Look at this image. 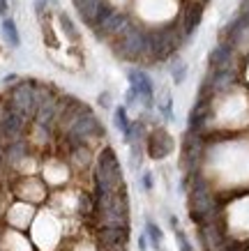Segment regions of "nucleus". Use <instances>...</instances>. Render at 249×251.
I'll return each instance as SVG.
<instances>
[{"label":"nucleus","mask_w":249,"mask_h":251,"mask_svg":"<svg viewBox=\"0 0 249 251\" xmlns=\"http://www.w3.org/2000/svg\"><path fill=\"white\" fill-rule=\"evenodd\" d=\"M127 191L122 166L118 161V154L111 145H104L95 157V168H92V194L95 198H104L109 194Z\"/></svg>","instance_id":"f257e3e1"},{"label":"nucleus","mask_w":249,"mask_h":251,"mask_svg":"<svg viewBox=\"0 0 249 251\" xmlns=\"http://www.w3.org/2000/svg\"><path fill=\"white\" fill-rule=\"evenodd\" d=\"M113 51L120 60H148V55H150V30H145L136 23H129L113 39Z\"/></svg>","instance_id":"f03ea898"},{"label":"nucleus","mask_w":249,"mask_h":251,"mask_svg":"<svg viewBox=\"0 0 249 251\" xmlns=\"http://www.w3.org/2000/svg\"><path fill=\"white\" fill-rule=\"evenodd\" d=\"M58 136H60L62 145H69V143H90L92 145V141H99V138L104 136V127L97 120V115L88 108L85 113H81L79 118H74V120L69 122Z\"/></svg>","instance_id":"7ed1b4c3"},{"label":"nucleus","mask_w":249,"mask_h":251,"mask_svg":"<svg viewBox=\"0 0 249 251\" xmlns=\"http://www.w3.org/2000/svg\"><path fill=\"white\" fill-rule=\"evenodd\" d=\"M95 212L92 219L102 224H129V198L127 191H118V194H109L104 198H95Z\"/></svg>","instance_id":"20e7f679"},{"label":"nucleus","mask_w":249,"mask_h":251,"mask_svg":"<svg viewBox=\"0 0 249 251\" xmlns=\"http://www.w3.org/2000/svg\"><path fill=\"white\" fill-rule=\"evenodd\" d=\"M2 101L7 108L32 120L37 113V81H16Z\"/></svg>","instance_id":"39448f33"},{"label":"nucleus","mask_w":249,"mask_h":251,"mask_svg":"<svg viewBox=\"0 0 249 251\" xmlns=\"http://www.w3.org/2000/svg\"><path fill=\"white\" fill-rule=\"evenodd\" d=\"M182 30L175 25H166V28H157L150 30V55L148 62H159V60H168L171 55L178 51V46L182 44Z\"/></svg>","instance_id":"423d86ee"},{"label":"nucleus","mask_w":249,"mask_h":251,"mask_svg":"<svg viewBox=\"0 0 249 251\" xmlns=\"http://www.w3.org/2000/svg\"><path fill=\"white\" fill-rule=\"evenodd\" d=\"M30 122L32 120H28L26 115L7 108L5 101H2V111H0V143L5 145L9 141H16V138H26Z\"/></svg>","instance_id":"0eeeda50"},{"label":"nucleus","mask_w":249,"mask_h":251,"mask_svg":"<svg viewBox=\"0 0 249 251\" xmlns=\"http://www.w3.org/2000/svg\"><path fill=\"white\" fill-rule=\"evenodd\" d=\"M129 235H132L129 224H102L95 233L99 247L104 251H127Z\"/></svg>","instance_id":"6e6552de"},{"label":"nucleus","mask_w":249,"mask_h":251,"mask_svg":"<svg viewBox=\"0 0 249 251\" xmlns=\"http://www.w3.org/2000/svg\"><path fill=\"white\" fill-rule=\"evenodd\" d=\"M32 159V143L30 138H16V141H9V143L2 145V168H9V171H19V168L26 164V161Z\"/></svg>","instance_id":"1a4fd4ad"},{"label":"nucleus","mask_w":249,"mask_h":251,"mask_svg":"<svg viewBox=\"0 0 249 251\" xmlns=\"http://www.w3.org/2000/svg\"><path fill=\"white\" fill-rule=\"evenodd\" d=\"M65 159L69 171L74 173H88L95 164V152L90 143H69L65 145Z\"/></svg>","instance_id":"9d476101"},{"label":"nucleus","mask_w":249,"mask_h":251,"mask_svg":"<svg viewBox=\"0 0 249 251\" xmlns=\"http://www.w3.org/2000/svg\"><path fill=\"white\" fill-rule=\"evenodd\" d=\"M127 81L129 85L136 90V95H138V101L143 104L145 111H150L152 106H155V85H152V78L148 72H143V69H127Z\"/></svg>","instance_id":"9b49d317"},{"label":"nucleus","mask_w":249,"mask_h":251,"mask_svg":"<svg viewBox=\"0 0 249 251\" xmlns=\"http://www.w3.org/2000/svg\"><path fill=\"white\" fill-rule=\"evenodd\" d=\"M173 138L171 134L164 129V127H157V129L148 131V136H145V152L150 159H166L168 154L173 152Z\"/></svg>","instance_id":"f8f14e48"},{"label":"nucleus","mask_w":249,"mask_h":251,"mask_svg":"<svg viewBox=\"0 0 249 251\" xmlns=\"http://www.w3.org/2000/svg\"><path fill=\"white\" fill-rule=\"evenodd\" d=\"M198 240H201V247L203 251H215L219 244L226 240V228H224V219L221 221H212V224H203L198 226Z\"/></svg>","instance_id":"ddd939ff"},{"label":"nucleus","mask_w":249,"mask_h":251,"mask_svg":"<svg viewBox=\"0 0 249 251\" xmlns=\"http://www.w3.org/2000/svg\"><path fill=\"white\" fill-rule=\"evenodd\" d=\"M201 19H203V2H201V0L187 2V5H185V9H182V14H180V21H178V28L182 30L185 39L194 35V30L198 28Z\"/></svg>","instance_id":"4468645a"},{"label":"nucleus","mask_w":249,"mask_h":251,"mask_svg":"<svg viewBox=\"0 0 249 251\" xmlns=\"http://www.w3.org/2000/svg\"><path fill=\"white\" fill-rule=\"evenodd\" d=\"M129 16L125 14V12H118V9H113V14L109 16L104 23H99L97 28H95V32H97L102 39H115L118 35H120L125 28L129 25Z\"/></svg>","instance_id":"2eb2a0df"},{"label":"nucleus","mask_w":249,"mask_h":251,"mask_svg":"<svg viewBox=\"0 0 249 251\" xmlns=\"http://www.w3.org/2000/svg\"><path fill=\"white\" fill-rule=\"evenodd\" d=\"M210 67H238V55H235V46L228 42H219L208 55Z\"/></svg>","instance_id":"dca6fc26"},{"label":"nucleus","mask_w":249,"mask_h":251,"mask_svg":"<svg viewBox=\"0 0 249 251\" xmlns=\"http://www.w3.org/2000/svg\"><path fill=\"white\" fill-rule=\"evenodd\" d=\"M102 5V0H74V7L81 16V21L85 25H95V16H97V9Z\"/></svg>","instance_id":"f3484780"},{"label":"nucleus","mask_w":249,"mask_h":251,"mask_svg":"<svg viewBox=\"0 0 249 251\" xmlns=\"http://www.w3.org/2000/svg\"><path fill=\"white\" fill-rule=\"evenodd\" d=\"M113 125L115 129L122 134V141L129 143V136H132V120H129V113H127V106H115L113 111Z\"/></svg>","instance_id":"a211bd4d"},{"label":"nucleus","mask_w":249,"mask_h":251,"mask_svg":"<svg viewBox=\"0 0 249 251\" xmlns=\"http://www.w3.org/2000/svg\"><path fill=\"white\" fill-rule=\"evenodd\" d=\"M0 32H2V39L7 42V46H12V49H19V46H21V35H19V28H16L14 19H9V16H2V23H0Z\"/></svg>","instance_id":"6ab92c4d"},{"label":"nucleus","mask_w":249,"mask_h":251,"mask_svg":"<svg viewBox=\"0 0 249 251\" xmlns=\"http://www.w3.org/2000/svg\"><path fill=\"white\" fill-rule=\"evenodd\" d=\"M187 62L182 60V58H173V60L168 62V74H171V78H173V83L175 85H180L185 83V78H187Z\"/></svg>","instance_id":"aec40b11"},{"label":"nucleus","mask_w":249,"mask_h":251,"mask_svg":"<svg viewBox=\"0 0 249 251\" xmlns=\"http://www.w3.org/2000/svg\"><path fill=\"white\" fill-rule=\"evenodd\" d=\"M157 111L162 113L164 120H173V97H171V92H164L157 101Z\"/></svg>","instance_id":"412c9836"},{"label":"nucleus","mask_w":249,"mask_h":251,"mask_svg":"<svg viewBox=\"0 0 249 251\" xmlns=\"http://www.w3.org/2000/svg\"><path fill=\"white\" fill-rule=\"evenodd\" d=\"M60 25H62V32H65L72 42H79V39H81V35H79V30H76L74 21H72L65 12H60Z\"/></svg>","instance_id":"4be33fe9"},{"label":"nucleus","mask_w":249,"mask_h":251,"mask_svg":"<svg viewBox=\"0 0 249 251\" xmlns=\"http://www.w3.org/2000/svg\"><path fill=\"white\" fill-rule=\"evenodd\" d=\"M145 235L150 237V242L155 249H159L162 247V228H159L155 221H145Z\"/></svg>","instance_id":"5701e85b"},{"label":"nucleus","mask_w":249,"mask_h":251,"mask_svg":"<svg viewBox=\"0 0 249 251\" xmlns=\"http://www.w3.org/2000/svg\"><path fill=\"white\" fill-rule=\"evenodd\" d=\"M111 14H113V5H111L109 0H102V5H99V9H97V16H95V25H92V28H97L99 23H104Z\"/></svg>","instance_id":"b1692460"},{"label":"nucleus","mask_w":249,"mask_h":251,"mask_svg":"<svg viewBox=\"0 0 249 251\" xmlns=\"http://www.w3.org/2000/svg\"><path fill=\"white\" fill-rule=\"evenodd\" d=\"M175 240H178V249H180V251H194L192 242H189L187 235H185V230L175 228Z\"/></svg>","instance_id":"393cba45"},{"label":"nucleus","mask_w":249,"mask_h":251,"mask_svg":"<svg viewBox=\"0 0 249 251\" xmlns=\"http://www.w3.org/2000/svg\"><path fill=\"white\" fill-rule=\"evenodd\" d=\"M215 251H242V247H240V242H235V240H231V237H226L224 242L219 244Z\"/></svg>","instance_id":"a878e982"},{"label":"nucleus","mask_w":249,"mask_h":251,"mask_svg":"<svg viewBox=\"0 0 249 251\" xmlns=\"http://www.w3.org/2000/svg\"><path fill=\"white\" fill-rule=\"evenodd\" d=\"M136 104H141V101H138V95H136V90L134 88H132V85H129V90H127V95H125V106H136Z\"/></svg>","instance_id":"bb28decb"},{"label":"nucleus","mask_w":249,"mask_h":251,"mask_svg":"<svg viewBox=\"0 0 249 251\" xmlns=\"http://www.w3.org/2000/svg\"><path fill=\"white\" fill-rule=\"evenodd\" d=\"M99 106L102 108L111 106V95H109V92H102V95H99Z\"/></svg>","instance_id":"cd10ccee"},{"label":"nucleus","mask_w":249,"mask_h":251,"mask_svg":"<svg viewBox=\"0 0 249 251\" xmlns=\"http://www.w3.org/2000/svg\"><path fill=\"white\" fill-rule=\"evenodd\" d=\"M141 184H143L145 189L150 191V189H152V173H148V171H145L143 177H141Z\"/></svg>","instance_id":"c85d7f7f"},{"label":"nucleus","mask_w":249,"mask_h":251,"mask_svg":"<svg viewBox=\"0 0 249 251\" xmlns=\"http://www.w3.org/2000/svg\"><path fill=\"white\" fill-rule=\"evenodd\" d=\"M7 12H9V2L7 0H0V14L7 16Z\"/></svg>","instance_id":"c756f323"},{"label":"nucleus","mask_w":249,"mask_h":251,"mask_svg":"<svg viewBox=\"0 0 249 251\" xmlns=\"http://www.w3.org/2000/svg\"><path fill=\"white\" fill-rule=\"evenodd\" d=\"M138 247H141V251L148 249V235H145V233H143L141 237H138Z\"/></svg>","instance_id":"7c9ffc66"},{"label":"nucleus","mask_w":249,"mask_h":251,"mask_svg":"<svg viewBox=\"0 0 249 251\" xmlns=\"http://www.w3.org/2000/svg\"><path fill=\"white\" fill-rule=\"evenodd\" d=\"M16 81H19V76H16V74H7V76H5V83H7V85L16 83Z\"/></svg>","instance_id":"2f4dec72"},{"label":"nucleus","mask_w":249,"mask_h":251,"mask_svg":"<svg viewBox=\"0 0 249 251\" xmlns=\"http://www.w3.org/2000/svg\"><path fill=\"white\" fill-rule=\"evenodd\" d=\"M99 251H104V249H102V247H99Z\"/></svg>","instance_id":"473e14b6"}]
</instances>
